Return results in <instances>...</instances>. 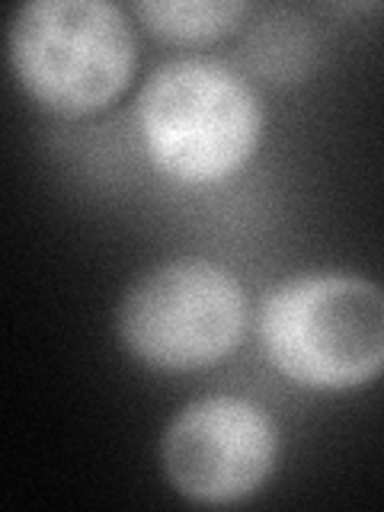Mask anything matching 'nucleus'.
Instances as JSON below:
<instances>
[{"instance_id": "nucleus-1", "label": "nucleus", "mask_w": 384, "mask_h": 512, "mask_svg": "<svg viewBox=\"0 0 384 512\" xmlns=\"http://www.w3.org/2000/svg\"><path fill=\"white\" fill-rule=\"evenodd\" d=\"M138 122L154 164L183 183L237 173L260 141V100L228 64L183 58L141 90Z\"/></svg>"}, {"instance_id": "nucleus-2", "label": "nucleus", "mask_w": 384, "mask_h": 512, "mask_svg": "<svg viewBox=\"0 0 384 512\" xmlns=\"http://www.w3.org/2000/svg\"><path fill=\"white\" fill-rule=\"evenodd\" d=\"M10 64L26 93L58 116H87L125 90L135 36L106 0H36L10 23Z\"/></svg>"}, {"instance_id": "nucleus-3", "label": "nucleus", "mask_w": 384, "mask_h": 512, "mask_svg": "<svg viewBox=\"0 0 384 512\" xmlns=\"http://www.w3.org/2000/svg\"><path fill=\"white\" fill-rule=\"evenodd\" d=\"M260 330L272 365L308 388H359L381 372L384 301L359 276H304L276 288Z\"/></svg>"}, {"instance_id": "nucleus-4", "label": "nucleus", "mask_w": 384, "mask_h": 512, "mask_svg": "<svg viewBox=\"0 0 384 512\" xmlns=\"http://www.w3.org/2000/svg\"><path fill=\"white\" fill-rule=\"evenodd\" d=\"M247 298L228 269L205 260L164 263L128 288L119 308L122 343L164 372L221 362L240 343Z\"/></svg>"}, {"instance_id": "nucleus-5", "label": "nucleus", "mask_w": 384, "mask_h": 512, "mask_svg": "<svg viewBox=\"0 0 384 512\" xmlns=\"http://www.w3.org/2000/svg\"><path fill=\"white\" fill-rule=\"evenodd\" d=\"M279 439L269 416L240 397L189 404L164 432L160 458L170 484L208 506L250 496L276 464Z\"/></svg>"}, {"instance_id": "nucleus-6", "label": "nucleus", "mask_w": 384, "mask_h": 512, "mask_svg": "<svg viewBox=\"0 0 384 512\" xmlns=\"http://www.w3.org/2000/svg\"><path fill=\"white\" fill-rule=\"evenodd\" d=\"M244 0H144L135 13L144 26L176 42H212L247 16Z\"/></svg>"}]
</instances>
